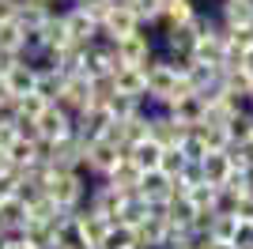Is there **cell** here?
<instances>
[{"mask_svg": "<svg viewBox=\"0 0 253 249\" xmlns=\"http://www.w3.org/2000/svg\"><path fill=\"white\" fill-rule=\"evenodd\" d=\"M87 189H91L87 174H80V170L57 174V170H53L49 181H45V197L61 208V211H80V208H84V200H87Z\"/></svg>", "mask_w": 253, "mask_h": 249, "instance_id": "6da1fadb", "label": "cell"}, {"mask_svg": "<svg viewBox=\"0 0 253 249\" xmlns=\"http://www.w3.org/2000/svg\"><path fill=\"white\" fill-rule=\"evenodd\" d=\"M117 53V64L121 68H144L151 61V53H155V31L151 27H140L136 34H128L121 42H110Z\"/></svg>", "mask_w": 253, "mask_h": 249, "instance_id": "7a4b0ae2", "label": "cell"}, {"mask_svg": "<svg viewBox=\"0 0 253 249\" xmlns=\"http://www.w3.org/2000/svg\"><path fill=\"white\" fill-rule=\"evenodd\" d=\"M53 106H61L68 117H80L84 110H91V106H95L91 102V80H87V76H64Z\"/></svg>", "mask_w": 253, "mask_h": 249, "instance_id": "3957f363", "label": "cell"}, {"mask_svg": "<svg viewBox=\"0 0 253 249\" xmlns=\"http://www.w3.org/2000/svg\"><path fill=\"white\" fill-rule=\"evenodd\" d=\"M136 31H140V19L132 15V8H128V4H110L102 27H98V38L102 42H121V38H128V34H136Z\"/></svg>", "mask_w": 253, "mask_h": 249, "instance_id": "277c9868", "label": "cell"}, {"mask_svg": "<svg viewBox=\"0 0 253 249\" xmlns=\"http://www.w3.org/2000/svg\"><path fill=\"white\" fill-rule=\"evenodd\" d=\"M185 136H189V128L178 124L170 114H163V110H148V140H151V144H159V147H178Z\"/></svg>", "mask_w": 253, "mask_h": 249, "instance_id": "5b68a950", "label": "cell"}, {"mask_svg": "<svg viewBox=\"0 0 253 249\" xmlns=\"http://www.w3.org/2000/svg\"><path fill=\"white\" fill-rule=\"evenodd\" d=\"M34 132H38V140H45V144H57V140L76 132V117H68L61 106H45L42 117L34 121Z\"/></svg>", "mask_w": 253, "mask_h": 249, "instance_id": "8992f818", "label": "cell"}, {"mask_svg": "<svg viewBox=\"0 0 253 249\" xmlns=\"http://www.w3.org/2000/svg\"><path fill=\"white\" fill-rule=\"evenodd\" d=\"M121 64H117V53L110 42H91L87 45V57H84V76L87 80H102V76H114Z\"/></svg>", "mask_w": 253, "mask_h": 249, "instance_id": "52a82bcc", "label": "cell"}, {"mask_svg": "<svg viewBox=\"0 0 253 249\" xmlns=\"http://www.w3.org/2000/svg\"><path fill=\"white\" fill-rule=\"evenodd\" d=\"M223 27L215 34H204V38L193 42V49H189V61L193 64H201V68H211V72H219L223 64H227V53H223Z\"/></svg>", "mask_w": 253, "mask_h": 249, "instance_id": "ba28073f", "label": "cell"}, {"mask_svg": "<svg viewBox=\"0 0 253 249\" xmlns=\"http://www.w3.org/2000/svg\"><path fill=\"white\" fill-rule=\"evenodd\" d=\"M170 234V223L163 215V208H151V215L136 227V249H163Z\"/></svg>", "mask_w": 253, "mask_h": 249, "instance_id": "9c48e42d", "label": "cell"}, {"mask_svg": "<svg viewBox=\"0 0 253 249\" xmlns=\"http://www.w3.org/2000/svg\"><path fill=\"white\" fill-rule=\"evenodd\" d=\"M4 87H8V98L34 94V87H38V68H34L27 57H23V61H15L8 72H4Z\"/></svg>", "mask_w": 253, "mask_h": 249, "instance_id": "30bf717a", "label": "cell"}, {"mask_svg": "<svg viewBox=\"0 0 253 249\" xmlns=\"http://www.w3.org/2000/svg\"><path fill=\"white\" fill-rule=\"evenodd\" d=\"M61 23H64V31H68V42H76V45H91V42H98V27L87 19L76 4H68V8L61 11Z\"/></svg>", "mask_w": 253, "mask_h": 249, "instance_id": "8fae6325", "label": "cell"}, {"mask_svg": "<svg viewBox=\"0 0 253 249\" xmlns=\"http://www.w3.org/2000/svg\"><path fill=\"white\" fill-rule=\"evenodd\" d=\"M197 0H163V15H159V23L151 27L155 34H163V31H170V27H185V23L197 15Z\"/></svg>", "mask_w": 253, "mask_h": 249, "instance_id": "7c38bea8", "label": "cell"}, {"mask_svg": "<svg viewBox=\"0 0 253 249\" xmlns=\"http://www.w3.org/2000/svg\"><path fill=\"white\" fill-rule=\"evenodd\" d=\"M215 19L231 31H242V27H253V0H219L215 4Z\"/></svg>", "mask_w": 253, "mask_h": 249, "instance_id": "4fadbf2b", "label": "cell"}, {"mask_svg": "<svg viewBox=\"0 0 253 249\" xmlns=\"http://www.w3.org/2000/svg\"><path fill=\"white\" fill-rule=\"evenodd\" d=\"M106 230H110V223H106L102 215H91L87 208L76 211V234H80V242H84L87 249H102Z\"/></svg>", "mask_w": 253, "mask_h": 249, "instance_id": "5bb4252c", "label": "cell"}, {"mask_svg": "<svg viewBox=\"0 0 253 249\" xmlns=\"http://www.w3.org/2000/svg\"><path fill=\"white\" fill-rule=\"evenodd\" d=\"M110 80H114V91H117V94L136 98V102L148 106V91H144V72H140V68H117Z\"/></svg>", "mask_w": 253, "mask_h": 249, "instance_id": "9a60e30c", "label": "cell"}, {"mask_svg": "<svg viewBox=\"0 0 253 249\" xmlns=\"http://www.w3.org/2000/svg\"><path fill=\"white\" fill-rule=\"evenodd\" d=\"M49 15H57V11H49L45 4H38V0H23L19 8H15V23H19L27 34H38L49 23Z\"/></svg>", "mask_w": 253, "mask_h": 249, "instance_id": "2e32d148", "label": "cell"}, {"mask_svg": "<svg viewBox=\"0 0 253 249\" xmlns=\"http://www.w3.org/2000/svg\"><path fill=\"white\" fill-rule=\"evenodd\" d=\"M159 155H163V147L151 144V140H140V144L125 147V159L136 166L140 174H151V170H159Z\"/></svg>", "mask_w": 253, "mask_h": 249, "instance_id": "e0dca14e", "label": "cell"}, {"mask_svg": "<svg viewBox=\"0 0 253 249\" xmlns=\"http://www.w3.org/2000/svg\"><path fill=\"white\" fill-rule=\"evenodd\" d=\"M193 136L201 140V147L208 151V155H219V151H227V147H231V140H227V128H223V124L201 121V124H193Z\"/></svg>", "mask_w": 253, "mask_h": 249, "instance_id": "ac0fdd59", "label": "cell"}, {"mask_svg": "<svg viewBox=\"0 0 253 249\" xmlns=\"http://www.w3.org/2000/svg\"><path fill=\"white\" fill-rule=\"evenodd\" d=\"M148 215H151V204H148L144 197H136V193H128L125 204L117 208V223H121V227H128V230H136Z\"/></svg>", "mask_w": 253, "mask_h": 249, "instance_id": "d6986e66", "label": "cell"}, {"mask_svg": "<svg viewBox=\"0 0 253 249\" xmlns=\"http://www.w3.org/2000/svg\"><path fill=\"white\" fill-rule=\"evenodd\" d=\"M27 42H31V34L23 31L19 23H0V53H8V57H23L27 53Z\"/></svg>", "mask_w": 253, "mask_h": 249, "instance_id": "ffe728a7", "label": "cell"}, {"mask_svg": "<svg viewBox=\"0 0 253 249\" xmlns=\"http://www.w3.org/2000/svg\"><path fill=\"white\" fill-rule=\"evenodd\" d=\"M227 128V140H231V147H246L253 144V110H242V114H234L231 121L223 124Z\"/></svg>", "mask_w": 253, "mask_h": 249, "instance_id": "44dd1931", "label": "cell"}, {"mask_svg": "<svg viewBox=\"0 0 253 249\" xmlns=\"http://www.w3.org/2000/svg\"><path fill=\"white\" fill-rule=\"evenodd\" d=\"M201 177H204V185H211V189H219L227 177H231V163H227V155H204L201 159Z\"/></svg>", "mask_w": 253, "mask_h": 249, "instance_id": "7402d4cb", "label": "cell"}, {"mask_svg": "<svg viewBox=\"0 0 253 249\" xmlns=\"http://www.w3.org/2000/svg\"><path fill=\"white\" fill-rule=\"evenodd\" d=\"M140 177H144V174H140L136 166H132V163H128V159H125V163L117 166L114 174L106 177V185H110V189H117V193H136V185H140Z\"/></svg>", "mask_w": 253, "mask_h": 249, "instance_id": "603a6c76", "label": "cell"}, {"mask_svg": "<svg viewBox=\"0 0 253 249\" xmlns=\"http://www.w3.org/2000/svg\"><path fill=\"white\" fill-rule=\"evenodd\" d=\"M117 128H121V147H132V144H140V140H148V110H140L136 117L121 121Z\"/></svg>", "mask_w": 253, "mask_h": 249, "instance_id": "cb8c5ba5", "label": "cell"}, {"mask_svg": "<svg viewBox=\"0 0 253 249\" xmlns=\"http://www.w3.org/2000/svg\"><path fill=\"white\" fill-rule=\"evenodd\" d=\"M140 110H151V106L136 102V98H125V94H114V98H110V102H106V114L114 117L117 124H121V121H128V117H136Z\"/></svg>", "mask_w": 253, "mask_h": 249, "instance_id": "d4e9b609", "label": "cell"}, {"mask_svg": "<svg viewBox=\"0 0 253 249\" xmlns=\"http://www.w3.org/2000/svg\"><path fill=\"white\" fill-rule=\"evenodd\" d=\"M234 227H238V219H234L231 211H215V215H211V227H208V238L211 242H231Z\"/></svg>", "mask_w": 253, "mask_h": 249, "instance_id": "484cf974", "label": "cell"}, {"mask_svg": "<svg viewBox=\"0 0 253 249\" xmlns=\"http://www.w3.org/2000/svg\"><path fill=\"white\" fill-rule=\"evenodd\" d=\"M102 249H136V230L114 223V227L106 230V238H102Z\"/></svg>", "mask_w": 253, "mask_h": 249, "instance_id": "4316f807", "label": "cell"}, {"mask_svg": "<svg viewBox=\"0 0 253 249\" xmlns=\"http://www.w3.org/2000/svg\"><path fill=\"white\" fill-rule=\"evenodd\" d=\"M128 8L140 19V27H155L159 15H163V0H128Z\"/></svg>", "mask_w": 253, "mask_h": 249, "instance_id": "83f0119b", "label": "cell"}, {"mask_svg": "<svg viewBox=\"0 0 253 249\" xmlns=\"http://www.w3.org/2000/svg\"><path fill=\"white\" fill-rule=\"evenodd\" d=\"M185 155H181L178 147H163V155H159V174L167 177H181V170H185Z\"/></svg>", "mask_w": 253, "mask_h": 249, "instance_id": "f1b7e54d", "label": "cell"}, {"mask_svg": "<svg viewBox=\"0 0 253 249\" xmlns=\"http://www.w3.org/2000/svg\"><path fill=\"white\" fill-rule=\"evenodd\" d=\"M15 106H19V121H38L42 110L53 106V102H45L42 94H23V98H15Z\"/></svg>", "mask_w": 253, "mask_h": 249, "instance_id": "f546056e", "label": "cell"}, {"mask_svg": "<svg viewBox=\"0 0 253 249\" xmlns=\"http://www.w3.org/2000/svg\"><path fill=\"white\" fill-rule=\"evenodd\" d=\"M178 151H181V155H185V163H201V159L208 155V151H204V147H201V140L193 136V128H189V136H185V140H181V144H178Z\"/></svg>", "mask_w": 253, "mask_h": 249, "instance_id": "4dcf8cb0", "label": "cell"}, {"mask_svg": "<svg viewBox=\"0 0 253 249\" xmlns=\"http://www.w3.org/2000/svg\"><path fill=\"white\" fill-rule=\"evenodd\" d=\"M227 211H231L238 223H253V197H250V193H246V197H238L231 208H227Z\"/></svg>", "mask_w": 253, "mask_h": 249, "instance_id": "1f68e13d", "label": "cell"}, {"mask_svg": "<svg viewBox=\"0 0 253 249\" xmlns=\"http://www.w3.org/2000/svg\"><path fill=\"white\" fill-rule=\"evenodd\" d=\"M231 246L234 249H253V223H238V227H234Z\"/></svg>", "mask_w": 253, "mask_h": 249, "instance_id": "d6a6232c", "label": "cell"}, {"mask_svg": "<svg viewBox=\"0 0 253 249\" xmlns=\"http://www.w3.org/2000/svg\"><path fill=\"white\" fill-rule=\"evenodd\" d=\"M15 121H19V106H15V98H0V124H11V128H15Z\"/></svg>", "mask_w": 253, "mask_h": 249, "instance_id": "836d02e7", "label": "cell"}, {"mask_svg": "<svg viewBox=\"0 0 253 249\" xmlns=\"http://www.w3.org/2000/svg\"><path fill=\"white\" fill-rule=\"evenodd\" d=\"M15 136H19V132H15L11 124H0V155H4V151H8V147L15 144Z\"/></svg>", "mask_w": 253, "mask_h": 249, "instance_id": "e575fe53", "label": "cell"}, {"mask_svg": "<svg viewBox=\"0 0 253 249\" xmlns=\"http://www.w3.org/2000/svg\"><path fill=\"white\" fill-rule=\"evenodd\" d=\"M4 249H34L23 234H4Z\"/></svg>", "mask_w": 253, "mask_h": 249, "instance_id": "d590c367", "label": "cell"}, {"mask_svg": "<svg viewBox=\"0 0 253 249\" xmlns=\"http://www.w3.org/2000/svg\"><path fill=\"white\" fill-rule=\"evenodd\" d=\"M15 8H19L15 0H0V23H11V19H15Z\"/></svg>", "mask_w": 253, "mask_h": 249, "instance_id": "8d00e7d4", "label": "cell"}, {"mask_svg": "<svg viewBox=\"0 0 253 249\" xmlns=\"http://www.w3.org/2000/svg\"><path fill=\"white\" fill-rule=\"evenodd\" d=\"M197 246H201V249H234L231 242H211V238H201Z\"/></svg>", "mask_w": 253, "mask_h": 249, "instance_id": "74e56055", "label": "cell"}, {"mask_svg": "<svg viewBox=\"0 0 253 249\" xmlns=\"http://www.w3.org/2000/svg\"><path fill=\"white\" fill-rule=\"evenodd\" d=\"M238 68H246V72L253 76V45H250V49L242 53V61H238Z\"/></svg>", "mask_w": 253, "mask_h": 249, "instance_id": "f35d334b", "label": "cell"}, {"mask_svg": "<svg viewBox=\"0 0 253 249\" xmlns=\"http://www.w3.org/2000/svg\"><path fill=\"white\" fill-rule=\"evenodd\" d=\"M4 174H11V163H8L4 155H0V177H4Z\"/></svg>", "mask_w": 253, "mask_h": 249, "instance_id": "ab89813d", "label": "cell"}, {"mask_svg": "<svg viewBox=\"0 0 253 249\" xmlns=\"http://www.w3.org/2000/svg\"><path fill=\"white\" fill-rule=\"evenodd\" d=\"M0 98H8V87H4V76H0Z\"/></svg>", "mask_w": 253, "mask_h": 249, "instance_id": "60d3db41", "label": "cell"}, {"mask_svg": "<svg viewBox=\"0 0 253 249\" xmlns=\"http://www.w3.org/2000/svg\"><path fill=\"white\" fill-rule=\"evenodd\" d=\"M246 110H253V94H250V98H246Z\"/></svg>", "mask_w": 253, "mask_h": 249, "instance_id": "b9f144b4", "label": "cell"}, {"mask_svg": "<svg viewBox=\"0 0 253 249\" xmlns=\"http://www.w3.org/2000/svg\"><path fill=\"white\" fill-rule=\"evenodd\" d=\"M185 249H201V246H185Z\"/></svg>", "mask_w": 253, "mask_h": 249, "instance_id": "7bdbcfd3", "label": "cell"}]
</instances>
